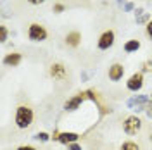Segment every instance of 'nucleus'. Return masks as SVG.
<instances>
[{
	"label": "nucleus",
	"instance_id": "10",
	"mask_svg": "<svg viewBox=\"0 0 152 150\" xmlns=\"http://www.w3.org/2000/svg\"><path fill=\"white\" fill-rule=\"evenodd\" d=\"M124 74V67L121 64H113V66L109 67V78L113 79V81H119Z\"/></svg>",
	"mask_w": 152,
	"mask_h": 150
},
{
	"label": "nucleus",
	"instance_id": "3",
	"mask_svg": "<svg viewBox=\"0 0 152 150\" xmlns=\"http://www.w3.org/2000/svg\"><path fill=\"white\" fill-rule=\"evenodd\" d=\"M142 128V121L137 116H128L123 122V130L126 135H137Z\"/></svg>",
	"mask_w": 152,
	"mask_h": 150
},
{
	"label": "nucleus",
	"instance_id": "4",
	"mask_svg": "<svg viewBox=\"0 0 152 150\" xmlns=\"http://www.w3.org/2000/svg\"><path fill=\"white\" fill-rule=\"evenodd\" d=\"M114 40H116V35H114L113 29H107L104 31L100 38H99V42H97V47L100 48V50H107V48H111L114 45Z\"/></svg>",
	"mask_w": 152,
	"mask_h": 150
},
{
	"label": "nucleus",
	"instance_id": "17",
	"mask_svg": "<svg viewBox=\"0 0 152 150\" xmlns=\"http://www.w3.org/2000/svg\"><path fill=\"white\" fill-rule=\"evenodd\" d=\"M145 33H147V36L152 40V19L147 23V26H145Z\"/></svg>",
	"mask_w": 152,
	"mask_h": 150
},
{
	"label": "nucleus",
	"instance_id": "19",
	"mask_svg": "<svg viewBox=\"0 0 152 150\" xmlns=\"http://www.w3.org/2000/svg\"><path fill=\"white\" fill-rule=\"evenodd\" d=\"M18 150H37V149L31 147V145H21V147H18Z\"/></svg>",
	"mask_w": 152,
	"mask_h": 150
},
{
	"label": "nucleus",
	"instance_id": "14",
	"mask_svg": "<svg viewBox=\"0 0 152 150\" xmlns=\"http://www.w3.org/2000/svg\"><path fill=\"white\" fill-rule=\"evenodd\" d=\"M7 36H9V31H7V28L2 24V26H0V42L4 43V42L7 40Z\"/></svg>",
	"mask_w": 152,
	"mask_h": 150
},
{
	"label": "nucleus",
	"instance_id": "5",
	"mask_svg": "<svg viewBox=\"0 0 152 150\" xmlns=\"http://www.w3.org/2000/svg\"><path fill=\"white\" fill-rule=\"evenodd\" d=\"M142 86H143V74L142 73H133L128 78V81H126V88L130 92H138Z\"/></svg>",
	"mask_w": 152,
	"mask_h": 150
},
{
	"label": "nucleus",
	"instance_id": "2",
	"mask_svg": "<svg viewBox=\"0 0 152 150\" xmlns=\"http://www.w3.org/2000/svg\"><path fill=\"white\" fill-rule=\"evenodd\" d=\"M48 33L47 29L43 28L42 24H38V23H33V24H29L28 28V38L31 42H43V40H47Z\"/></svg>",
	"mask_w": 152,
	"mask_h": 150
},
{
	"label": "nucleus",
	"instance_id": "6",
	"mask_svg": "<svg viewBox=\"0 0 152 150\" xmlns=\"http://www.w3.org/2000/svg\"><path fill=\"white\" fill-rule=\"evenodd\" d=\"M78 138H80L78 133H59V131H54V135H52V140L61 141V143H64V145H71V143L76 141Z\"/></svg>",
	"mask_w": 152,
	"mask_h": 150
},
{
	"label": "nucleus",
	"instance_id": "13",
	"mask_svg": "<svg viewBox=\"0 0 152 150\" xmlns=\"http://www.w3.org/2000/svg\"><path fill=\"white\" fill-rule=\"evenodd\" d=\"M121 150H140V147L135 141H124L123 145H121Z\"/></svg>",
	"mask_w": 152,
	"mask_h": 150
},
{
	"label": "nucleus",
	"instance_id": "1",
	"mask_svg": "<svg viewBox=\"0 0 152 150\" xmlns=\"http://www.w3.org/2000/svg\"><path fill=\"white\" fill-rule=\"evenodd\" d=\"M33 122V111L28 105H19L16 109V124L21 130H26Z\"/></svg>",
	"mask_w": 152,
	"mask_h": 150
},
{
	"label": "nucleus",
	"instance_id": "23",
	"mask_svg": "<svg viewBox=\"0 0 152 150\" xmlns=\"http://www.w3.org/2000/svg\"><path fill=\"white\" fill-rule=\"evenodd\" d=\"M151 140H152V136H151Z\"/></svg>",
	"mask_w": 152,
	"mask_h": 150
},
{
	"label": "nucleus",
	"instance_id": "18",
	"mask_svg": "<svg viewBox=\"0 0 152 150\" xmlns=\"http://www.w3.org/2000/svg\"><path fill=\"white\" fill-rule=\"evenodd\" d=\"M37 138H38V140H42V141H45V140H48V135L42 131V133H38V135H37Z\"/></svg>",
	"mask_w": 152,
	"mask_h": 150
},
{
	"label": "nucleus",
	"instance_id": "8",
	"mask_svg": "<svg viewBox=\"0 0 152 150\" xmlns=\"http://www.w3.org/2000/svg\"><path fill=\"white\" fill-rule=\"evenodd\" d=\"M50 76L54 78V79H59V81H64L67 78V71L64 64H61V62H54L52 66H50Z\"/></svg>",
	"mask_w": 152,
	"mask_h": 150
},
{
	"label": "nucleus",
	"instance_id": "15",
	"mask_svg": "<svg viewBox=\"0 0 152 150\" xmlns=\"http://www.w3.org/2000/svg\"><path fill=\"white\" fill-rule=\"evenodd\" d=\"M52 9H54V12H57V14H61V12H64V9H66V7H64V4H61V2H56Z\"/></svg>",
	"mask_w": 152,
	"mask_h": 150
},
{
	"label": "nucleus",
	"instance_id": "22",
	"mask_svg": "<svg viewBox=\"0 0 152 150\" xmlns=\"http://www.w3.org/2000/svg\"><path fill=\"white\" fill-rule=\"evenodd\" d=\"M69 150H81V147H80V145H75V143H71V145H69Z\"/></svg>",
	"mask_w": 152,
	"mask_h": 150
},
{
	"label": "nucleus",
	"instance_id": "12",
	"mask_svg": "<svg viewBox=\"0 0 152 150\" xmlns=\"http://www.w3.org/2000/svg\"><path fill=\"white\" fill-rule=\"evenodd\" d=\"M138 48H140V42H138V40H128V42L124 43V52H128V54L137 52Z\"/></svg>",
	"mask_w": 152,
	"mask_h": 150
},
{
	"label": "nucleus",
	"instance_id": "11",
	"mask_svg": "<svg viewBox=\"0 0 152 150\" xmlns=\"http://www.w3.org/2000/svg\"><path fill=\"white\" fill-rule=\"evenodd\" d=\"M66 43L69 47L76 48L80 43H81V33L80 31H71V33H67L66 35Z\"/></svg>",
	"mask_w": 152,
	"mask_h": 150
},
{
	"label": "nucleus",
	"instance_id": "7",
	"mask_svg": "<svg viewBox=\"0 0 152 150\" xmlns=\"http://www.w3.org/2000/svg\"><path fill=\"white\" fill-rule=\"evenodd\" d=\"M86 98H88V93H86V92H85V93L75 95L73 98H69V100L64 103V111H69V112H71V111H76V109L81 105V102H83V100H86Z\"/></svg>",
	"mask_w": 152,
	"mask_h": 150
},
{
	"label": "nucleus",
	"instance_id": "20",
	"mask_svg": "<svg viewBox=\"0 0 152 150\" xmlns=\"http://www.w3.org/2000/svg\"><path fill=\"white\" fill-rule=\"evenodd\" d=\"M145 109H147V114H149V116H152V102L147 103V105H145Z\"/></svg>",
	"mask_w": 152,
	"mask_h": 150
},
{
	"label": "nucleus",
	"instance_id": "21",
	"mask_svg": "<svg viewBox=\"0 0 152 150\" xmlns=\"http://www.w3.org/2000/svg\"><path fill=\"white\" fill-rule=\"evenodd\" d=\"M29 4H33V5H40V4H43L45 0H28Z\"/></svg>",
	"mask_w": 152,
	"mask_h": 150
},
{
	"label": "nucleus",
	"instance_id": "16",
	"mask_svg": "<svg viewBox=\"0 0 152 150\" xmlns=\"http://www.w3.org/2000/svg\"><path fill=\"white\" fill-rule=\"evenodd\" d=\"M142 71L145 73V71H152V60H145L142 64Z\"/></svg>",
	"mask_w": 152,
	"mask_h": 150
},
{
	"label": "nucleus",
	"instance_id": "9",
	"mask_svg": "<svg viewBox=\"0 0 152 150\" xmlns=\"http://www.w3.org/2000/svg\"><path fill=\"white\" fill-rule=\"evenodd\" d=\"M21 60H23V55L18 54V52H12V54H7V55L4 57V64L5 66H10V67H16L21 64Z\"/></svg>",
	"mask_w": 152,
	"mask_h": 150
}]
</instances>
